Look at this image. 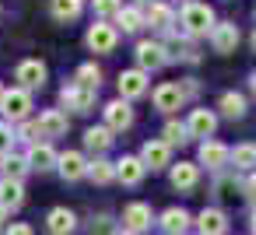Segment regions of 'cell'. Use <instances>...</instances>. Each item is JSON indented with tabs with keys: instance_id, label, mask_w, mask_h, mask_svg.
<instances>
[{
	"instance_id": "6da1fadb",
	"label": "cell",
	"mask_w": 256,
	"mask_h": 235,
	"mask_svg": "<svg viewBox=\"0 0 256 235\" xmlns=\"http://www.w3.org/2000/svg\"><path fill=\"white\" fill-rule=\"evenodd\" d=\"M218 18H214V8L204 4V0H186L182 11H179V28L186 39H210Z\"/></svg>"
},
{
	"instance_id": "7a4b0ae2",
	"label": "cell",
	"mask_w": 256,
	"mask_h": 235,
	"mask_svg": "<svg viewBox=\"0 0 256 235\" xmlns=\"http://www.w3.org/2000/svg\"><path fill=\"white\" fill-rule=\"evenodd\" d=\"M0 116H4V123H11V126L25 123L32 116V92H25V88L4 92L0 95Z\"/></svg>"
},
{
	"instance_id": "3957f363",
	"label": "cell",
	"mask_w": 256,
	"mask_h": 235,
	"mask_svg": "<svg viewBox=\"0 0 256 235\" xmlns=\"http://www.w3.org/2000/svg\"><path fill=\"white\" fill-rule=\"evenodd\" d=\"M84 46H88L92 53H98V56L116 53V46H120V32H116V25H109V22H95V25L84 32Z\"/></svg>"
},
{
	"instance_id": "277c9868",
	"label": "cell",
	"mask_w": 256,
	"mask_h": 235,
	"mask_svg": "<svg viewBox=\"0 0 256 235\" xmlns=\"http://www.w3.org/2000/svg\"><path fill=\"white\" fill-rule=\"evenodd\" d=\"M134 56H137V70H144V74L162 70V67L168 64V50H165V42H158V39H140L137 50H134Z\"/></svg>"
},
{
	"instance_id": "5b68a950",
	"label": "cell",
	"mask_w": 256,
	"mask_h": 235,
	"mask_svg": "<svg viewBox=\"0 0 256 235\" xmlns=\"http://www.w3.org/2000/svg\"><path fill=\"white\" fill-rule=\"evenodd\" d=\"M46 78H50V67H46L42 60H22V64L14 67V81H18V88H25V92H39V88L46 84Z\"/></svg>"
},
{
	"instance_id": "8992f818",
	"label": "cell",
	"mask_w": 256,
	"mask_h": 235,
	"mask_svg": "<svg viewBox=\"0 0 256 235\" xmlns=\"http://www.w3.org/2000/svg\"><path fill=\"white\" fill-rule=\"evenodd\" d=\"M95 102H98V92L81 88V84H67V88L60 92V106L70 109V112H92Z\"/></svg>"
},
{
	"instance_id": "52a82bcc",
	"label": "cell",
	"mask_w": 256,
	"mask_h": 235,
	"mask_svg": "<svg viewBox=\"0 0 256 235\" xmlns=\"http://www.w3.org/2000/svg\"><path fill=\"white\" fill-rule=\"evenodd\" d=\"M137 158L144 162V168H148V172L172 168V148H168L165 140H148V144L140 148V154H137Z\"/></svg>"
},
{
	"instance_id": "ba28073f",
	"label": "cell",
	"mask_w": 256,
	"mask_h": 235,
	"mask_svg": "<svg viewBox=\"0 0 256 235\" xmlns=\"http://www.w3.org/2000/svg\"><path fill=\"white\" fill-rule=\"evenodd\" d=\"M151 224H154V214H151V207H148V204L134 200V204H126V207H123V232L140 235V232H151Z\"/></svg>"
},
{
	"instance_id": "9c48e42d",
	"label": "cell",
	"mask_w": 256,
	"mask_h": 235,
	"mask_svg": "<svg viewBox=\"0 0 256 235\" xmlns=\"http://www.w3.org/2000/svg\"><path fill=\"white\" fill-rule=\"evenodd\" d=\"M238 25L235 22H218L214 25V32H210V50L214 53H221V56H228V53H235L238 50Z\"/></svg>"
},
{
	"instance_id": "30bf717a",
	"label": "cell",
	"mask_w": 256,
	"mask_h": 235,
	"mask_svg": "<svg viewBox=\"0 0 256 235\" xmlns=\"http://www.w3.org/2000/svg\"><path fill=\"white\" fill-rule=\"evenodd\" d=\"M148 78L151 74H144V70H123L120 74V81H116V88H120V98L123 102H134V98H144L148 95Z\"/></svg>"
},
{
	"instance_id": "8fae6325",
	"label": "cell",
	"mask_w": 256,
	"mask_h": 235,
	"mask_svg": "<svg viewBox=\"0 0 256 235\" xmlns=\"http://www.w3.org/2000/svg\"><path fill=\"white\" fill-rule=\"evenodd\" d=\"M102 116H106V126H109L112 134H120V130H130V126H134V109H130V102H123V98L106 102V106H102Z\"/></svg>"
},
{
	"instance_id": "7c38bea8",
	"label": "cell",
	"mask_w": 256,
	"mask_h": 235,
	"mask_svg": "<svg viewBox=\"0 0 256 235\" xmlns=\"http://www.w3.org/2000/svg\"><path fill=\"white\" fill-rule=\"evenodd\" d=\"M228 154L232 148L221 144V140H204L200 144V154H196V165H207V172H221L228 165Z\"/></svg>"
},
{
	"instance_id": "4fadbf2b",
	"label": "cell",
	"mask_w": 256,
	"mask_h": 235,
	"mask_svg": "<svg viewBox=\"0 0 256 235\" xmlns=\"http://www.w3.org/2000/svg\"><path fill=\"white\" fill-rule=\"evenodd\" d=\"M25 158H28V168H32V172H53V168H56V162H60V154H56V148H53L50 140L32 144Z\"/></svg>"
},
{
	"instance_id": "5bb4252c",
	"label": "cell",
	"mask_w": 256,
	"mask_h": 235,
	"mask_svg": "<svg viewBox=\"0 0 256 235\" xmlns=\"http://www.w3.org/2000/svg\"><path fill=\"white\" fill-rule=\"evenodd\" d=\"M144 25L154 28V32H172V28H176V11H172V4L154 0V4L144 11Z\"/></svg>"
},
{
	"instance_id": "9a60e30c",
	"label": "cell",
	"mask_w": 256,
	"mask_h": 235,
	"mask_svg": "<svg viewBox=\"0 0 256 235\" xmlns=\"http://www.w3.org/2000/svg\"><path fill=\"white\" fill-rule=\"evenodd\" d=\"M151 102H154V109L158 112H176V109H182V102H186V95H182V88L179 84H158L154 92H151Z\"/></svg>"
},
{
	"instance_id": "2e32d148",
	"label": "cell",
	"mask_w": 256,
	"mask_h": 235,
	"mask_svg": "<svg viewBox=\"0 0 256 235\" xmlns=\"http://www.w3.org/2000/svg\"><path fill=\"white\" fill-rule=\"evenodd\" d=\"M186 130H190V140H193V137L210 140L214 130H218V112H210V109H193L190 120H186Z\"/></svg>"
},
{
	"instance_id": "e0dca14e",
	"label": "cell",
	"mask_w": 256,
	"mask_h": 235,
	"mask_svg": "<svg viewBox=\"0 0 256 235\" xmlns=\"http://www.w3.org/2000/svg\"><path fill=\"white\" fill-rule=\"evenodd\" d=\"M56 172L64 176V182H78L88 176V158L81 151H64L60 162H56Z\"/></svg>"
},
{
	"instance_id": "ac0fdd59",
	"label": "cell",
	"mask_w": 256,
	"mask_h": 235,
	"mask_svg": "<svg viewBox=\"0 0 256 235\" xmlns=\"http://www.w3.org/2000/svg\"><path fill=\"white\" fill-rule=\"evenodd\" d=\"M46 232L50 235H74L78 232V214L70 207H53L46 214Z\"/></svg>"
},
{
	"instance_id": "d6986e66",
	"label": "cell",
	"mask_w": 256,
	"mask_h": 235,
	"mask_svg": "<svg viewBox=\"0 0 256 235\" xmlns=\"http://www.w3.org/2000/svg\"><path fill=\"white\" fill-rule=\"evenodd\" d=\"M144 176H148V168H144V162H140L137 154H123V158L116 162V179H120L123 186H140Z\"/></svg>"
},
{
	"instance_id": "ffe728a7",
	"label": "cell",
	"mask_w": 256,
	"mask_h": 235,
	"mask_svg": "<svg viewBox=\"0 0 256 235\" xmlns=\"http://www.w3.org/2000/svg\"><path fill=\"white\" fill-rule=\"evenodd\" d=\"M168 179H172V186H176L179 193H190V190H196V182H200V165H196V162H179V165H172Z\"/></svg>"
},
{
	"instance_id": "44dd1931",
	"label": "cell",
	"mask_w": 256,
	"mask_h": 235,
	"mask_svg": "<svg viewBox=\"0 0 256 235\" xmlns=\"http://www.w3.org/2000/svg\"><path fill=\"white\" fill-rule=\"evenodd\" d=\"M36 123H39V134L42 137H64L67 126H70V120H67L64 109H46V112H39Z\"/></svg>"
},
{
	"instance_id": "7402d4cb",
	"label": "cell",
	"mask_w": 256,
	"mask_h": 235,
	"mask_svg": "<svg viewBox=\"0 0 256 235\" xmlns=\"http://www.w3.org/2000/svg\"><path fill=\"white\" fill-rule=\"evenodd\" d=\"M196 228H200V235H228V218L218 207H204L196 214Z\"/></svg>"
},
{
	"instance_id": "603a6c76",
	"label": "cell",
	"mask_w": 256,
	"mask_h": 235,
	"mask_svg": "<svg viewBox=\"0 0 256 235\" xmlns=\"http://www.w3.org/2000/svg\"><path fill=\"white\" fill-rule=\"evenodd\" d=\"M190 224H193V218H190L182 207H168V210L158 218V228H162L165 235H186Z\"/></svg>"
},
{
	"instance_id": "cb8c5ba5",
	"label": "cell",
	"mask_w": 256,
	"mask_h": 235,
	"mask_svg": "<svg viewBox=\"0 0 256 235\" xmlns=\"http://www.w3.org/2000/svg\"><path fill=\"white\" fill-rule=\"evenodd\" d=\"M84 148L95 154V158H102L109 148H112V130L102 123V126H88L84 130Z\"/></svg>"
},
{
	"instance_id": "d4e9b609",
	"label": "cell",
	"mask_w": 256,
	"mask_h": 235,
	"mask_svg": "<svg viewBox=\"0 0 256 235\" xmlns=\"http://www.w3.org/2000/svg\"><path fill=\"white\" fill-rule=\"evenodd\" d=\"M0 204H4L8 210H18V207L25 204V186H22V179H11V176L0 179Z\"/></svg>"
},
{
	"instance_id": "484cf974",
	"label": "cell",
	"mask_w": 256,
	"mask_h": 235,
	"mask_svg": "<svg viewBox=\"0 0 256 235\" xmlns=\"http://www.w3.org/2000/svg\"><path fill=\"white\" fill-rule=\"evenodd\" d=\"M140 28H144V11H140L137 4L123 8V11L116 14V32H123V36H137Z\"/></svg>"
},
{
	"instance_id": "4316f807",
	"label": "cell",
	"mask_w": 256,
	"mask_h": 235,
	"mask_svg": "<svg viewBox=\"0 0 256 235\" xmlns=\"http://www.w3.org/2000/svg\"><path fill=\"white\" fill-rule=\"evenodd\" d=\"M88 179H92L95 186L116 182V162H109V158H92V162H88Z\"/></svg>"
},
{
	"instance_id": "83f0119b",
	"label": "cell",
	"mask_w": 256,
	"mask_h": 235,
	"mask_svg": "<svg viewBox=\"0 0 256 235\" xmlns=\"http://www.w3.org/2000/svg\"><path fill=\"white\" fill-rule=\"evenodd\" d=\"M228 162L238 168V172H256V144H235Z\"/></svg>"
},
{
	"instance_id": "f1b7e54d",
	"label": "cell",
	"mask_w": 256,
	"mask_h": 235,
	"mask_svg": "<svg viewBox=\"0 0 256 235\" xmlns=\"http://www.w3.org/2000/svg\"><path fill=\"white\" fill-rule=\"evenodd\" d=\"M50 11L56 22H78L84 11V0H50Z\"/></svg>"
},
{
	"instance_id": "f546056e",
	"label": "cell",
	"mask_w": 256,
	"mask_h": 235,
	"mask_svg": "<svg viewBox=\"0 0 256 235\" xmlns=\"http://www.w3.org/2000/svg\"><path fill=\"white\" fill-rule=\"evenodd\" d=\"M218 109H221V116H228V120H242V116H246V95L224 92V95L218 98Z\"/></svg>"
},
{
	"instance_id": "4dcf8cb0",
	"label": "cell",
	"mask_w": 256,
	"mask_h": 235,
	"mask_svg": "<svg viewBox=\"0 0 256 235\" xmlns=\"http://www.w3.org/2000/svg\"><path fill=\"white\" fill-rule=\"evenodd\" d=\"M74 84H81V88H92V92H98V84H102V67L92 60V64H81L78 70H74Z\"/></svg>"
},
{
	"instance_id": "1f68e13d",
	"label": "cell",
	"mask_w": 256,
	"mask_h": 235,
	"mask_svg": "<svg viewBox=\"0 0 256 235\" xmlns=\"http://www.w3.org/2000/svg\"><path fill=\"white\" fill-rule=\"evenodd\" d=\"M162 140H165L168 148H182V144L190 140V130H186V123H179V120H168V123L162 126Z\"/></svg>"
},
{
	"instance_id": "d6a6232c",
	"label": "cell",
	"mask_w": 256,
	"mask_h": 235,
	"mask_svg": "<svg viewBox=\"0 0 256 235\" xmlns=\"http://www.w3.org/2000/svg\"><path fill=\"white\" fill-rule=\"evenodd\" d=\"M25 172H32L25 154H8V158H4V176H11V179H22Z\"/></svg>"
},
{
	"instance_id": "836d02e7",
	"label": "cell",
	"mask_w": 256,
	"mask_h": 235,
	"mask_svg": "<svg viewBox=\"0 0 256 235\" xmlns=\"http://www.w3.org/2000/svg\"><path fill=\"white\" fill-rule=\"evenodd\" d=\"M92 11H95L102 22H109V18H116V14L123 11V0H92Z\"/></svg>"
},
{
	"instance_id": "e575fe53",
	"label": "cell",
	"mask_w": 256,
	"mask_h": 235,
	"mask_svg": "<svg viewBox=\"0 0 256 235\" xmlns=\"http://www.w3.org/2000/svg\"><path fill=\"white\" fill-rule=\"evenodd\" d=\"M14 137H18V140H25V144L32 148V144H39V137H42V134H39V123H36V120H25V123H18V126H14Z\"/></svg>"
},
{
	"instance_id": "d590c367",
	"label": "cell",
	"mask_w": 256,
	"mask_h": 235,
	"mask_svg": "<svg viewBox=\"0 0 256 235\" xmlns=\"http://www.w3.org/2000/svg\"><path fill=\"white\" fill-rule=\"evenodd\" d=\"M214 190H218V196H238L246 186L235 179V176H218V182H214Z\"/></svg>"
},
{
	"instance_id": "8d00e7d4",
	"label": "cell",
	"mask_w": 256,
	"mask_h": 235,
	"mask_svg": "<svg viewBox=\"0 0 256 235\" xmlns=\"http://www.w3.org/2000/svg\"><path fill=\"white\" fill-rule=\"evenodd\" d=\"M14 140H18V137H14V126L0 120V158L14 154Z\"/></svg>"
},
{
	"instance_id": "74e56055",
	"label": "cell",
	"mask_w": 256,
	"mask_h": 235,
	"mask_svg": "<svg viewBox=\"0 0 256 235\" xmlns=\"http://www.w3.org/2000/svg\"><path fill=\"white\" fill-rule=\"evenodd\" d=\"M4 235H36V232H32V224L14 221V224H8V232H4Z\"/></svg>"
},
{
	"instance_id": "f35d334b",
	"label": "cell",
	"mask_w": 256,
	"mask_h": 235,
	"mask_svg": "<svg viewBox=\"0 0 256 235\" xmlns=\"http://www.w3.org/2000/svg\"><path fill=\"white\" fill-rule=\"evenodd\" d=\"M179 88H182V95H186V98H196V95H200V84H196L193 78H190L186 84H179Z\"/></svg>"
},
{
	"instance_id": "ab89813d",
	"label": "cell",
	"mask_w": 256,
	"mask_h": 235,
	"mask_svg": "<svg viewBox=\"0 0 256 235\" xmlns=\"http://www.w3.org/2000/svg\"><path fill=\"white\" fill-rule=\"evenodd\" d=\"M109 228H112V224H109V218H106V214L98 218V224H92V232H95V235H102V232H109Z\"/></svg>"
},
{
	"instance_id": "60d3db41",
	"label": "cell",
	"mask_w": 256,
	"mask_h": 235,
	"mask_svg": "<svg viewBox=\"0 0 256 235\" xmlns=\"http://www.w3.org/2000/svg\"><path fill=\"white\" fill-rule=\"evenodd\" d=\"M242 186H246V193H249V196L256 200V172H249V179H246Z\"/></svg>"
},
{
	"instance_id": "b9f144b4",
	"label": "cell",
	"mask_w": 256,
	"mask_h": 235,
	"mask_svg": "<svg viewBox=\"0 0 256 235\" xmlns=\"http://www.w3.org/2000/svg\"><path fill=\"white\" fill-rule=\"evenodd\" d=\"M0 224H11V210H8L4 204H0Z\"/></svg>"
},
{
	"instance_id": "7bdbcfd3",
	"label": "cell",
	"mask_w": 256,
	"mask_h": 235,
	"mask_svg": "<svg viewBox=\"0 0 256 235\" xmlns=\"http://www.w3.org/2000/svg\"><path fill=\"white\" fill-rule=\"evenodd\" d=\"M249 92H252V98H256V74L249 78Z\"/></svg>"
},
{
	"instance_id": "ee69618b",
	"label": "cell",
	"mask_w": 256,
	"mask_h": 235,
	"mask_svg": "<svg viewBox=\"0 0 256 235\" xmlns=\"http://www.w3.org/2000/svg\"><path fill=\"white\" fill-rule=\"evenodd\" d=\"M249 228H252V235H256V210H252V218H249Z\"/></svg>"
},
{
	"instance_id": "f6af8a7d",
	"label": "cell",
	"mask_w": 256,
	"mask_h": 235,
	"mask_svg": "<svg viewBox=\"0 0 256 235\" xmlns=\"http://www.w3.org/2000/svg\"><path fill=\"white\" fill-rule=\"evenodd\" d=\"M249 42H252V50H256V32H252V39H249Z\"/></svg>"
},
{
	"instance_id": "bcb514c9",
	"label": "cell",
	"mask_w": 256,
	"mask_h": 235,
	"mask_svg": "<svg viewBox=\"0 0 256 235\" xmlns=\"http://www.w3.org/2000/svg\"><path fill=\"white\" fill-rule=\"evenodd\" d=\"M137 4H154V0H137Z\"/></svg>"
},
{
	"instance_id": "7dc6e473",
	"label": "cell",
	"mask_w": 256,
	"mask_h": 235,
	"mask_svg": "<svg viewBox=\"0 0 256 235\" xmlns=\"http://www.w3.org/2000/svg\"><path fill=\"white\" fill-rule=\"evenodd\" d=\"M116 235H134V232H116Z\"/></svg>"
},
{
	"instance_id": "c3c4849f",
	"label": "cell",
	"mask_w": 256,
	"mask_h": 235,
	"mask_svg": "<svg viewBox=\"0 0 256 235\" xmlns=\"http://www.w3.org/2000/svg\"><path fill=\"white\" fill-rule=\"evenodd\" d=\"M0 95H4V84H0Z\"/></svg>"
},
{
	"instance_id": "681fc988",
	"label": "cell",
	"mask_w": 256,
	"mask_h": 235,
	"mask_svg": "<svg viewBox=\"0 0 256 235\" xmlns=\"http://www.w3.org/2000/svg\"><path fill=\"white\" fill-rule=\"evenodd\" d=\"M0 14H4V11H0Z\"/></svg>"
}]
</instances>
